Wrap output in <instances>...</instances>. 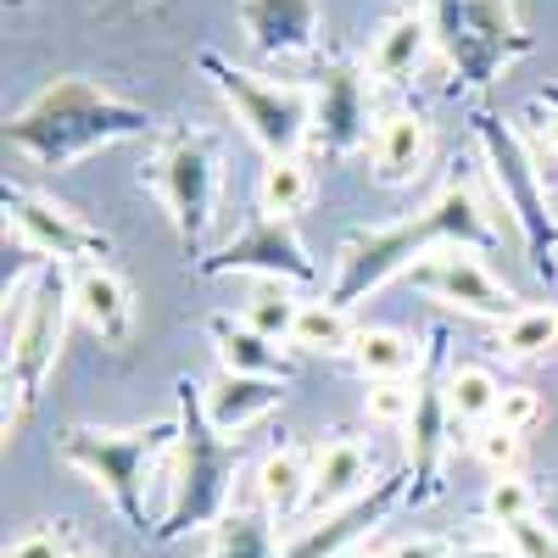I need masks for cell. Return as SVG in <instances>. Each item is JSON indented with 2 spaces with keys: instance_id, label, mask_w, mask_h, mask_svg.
Instances as JSON below:
<instances>
[{
  "instance_id": "cell-35",
  "label": "cell",
  "mask_w": 558,
  "mask_h": 558,
  "mask_svg": "<svg viewBox=\"0 0 558 558\" xmlns=\"http://www.w3.org/2000/svg\"><path fill=\"white\" fill-rule=\"evenodd\" d=\"M497 425H508V430H536L542 425V397L531 391V386H502V402H497Z\"/></svg>"
},
{
  "instance_id": "cell-6",
  "label": "cell",
  "mask_w": 558,
  "mask_h": 558,
  "mask_svg": "<svg viewBox=\"0 0 558 558\" xmlns=\"http://www.w3.org/2000/svg\"><path fill=\"white\" fill-rule=\"evenodd\" d=\"M425 17L436 51L470 89H492L502 68L536 51V34L520 23L514 0H425Z\"/></svg>"
},
{
  "instance_id": "cell-19",
  "label": "cell",
  "mask_w": 558,
  "mask_h": 558,
  "mask_svg": "<svg viewBox=\"0 0 558 558\" xmlns=\"http://www.w3.org/2000/svg\"><path fill=\"white\" fill-rule=\"evenodd\" d=\"M430 162V123L425 112H391L375 129V146H368V168H375V184H413Z\"/></svg>"
},
{
  "instance_id": "cell-2",
  "label": "cell",
  "mask_w": 558,
  "mask_h": 558,
  "mask_svg": "<svg viewBox=\"0 0 558 558\" xmlns=\"http://www.w3.org/2000/svg\"><path fill=\"white\" fill-rule=\"evenodd\" d=\"M151 129H157V118L146 107L112 96L107 84L84 78V73H62L28 107L12 112L7 146L23 151L34 168H68L89 151H107L118 140H140Z\"/></svg>"
},
{
  "instance_id": "cell-23",
  "label": "cell",
  "mask_w": 558,
  "mask_h": 558,
  "mask_svg": "<svg viewBox=\"0 0 558 558\" xmlns=\"http://www.w3.org/2000/svg\"><path fill=\"white\" fill-rule=\"evenodd\" d=\"M425 357H430V341L391 330V324H368L352 341V368L363 380H413L425 368Z\"/></svg>"
},
{
  "instance_id": "cell-5",
  "label": "cell",
  "mask_w": 558,
  "mask_h": 558,
  "mask_svg": "<svg viewBox=\"0 0 558 558\" xmlns=\"http://www.w3.org/2000/svg\"><path fill=\"white\" fill-rule=\"evenodd\" d=\"M68 318H73V268L45 263L34 296L7 318V441L23 430V418L34 413L45 380H51Z\"/></svg>"
},
{
  "instance_id": "cell-33",
  "label": "cell",
  "mask_w": 558,
  "mask_h": 558,
  "mask_svg": "<svg viewBox=\"0 0 558 558\" xmlns=\"http://www.w3.org/2000/svg\"><path fill=\"white\" fill-rule=\"evenodd\" d=\"M470 441H475V458L492 475H520V463H525V436L520 430H508V425L492 418V425H481Z\"/></svg>"
},
{
  "instance_id": "cell-27",
  "label": "cell",
  "mask_w": 558,
  "mask_h": 558,
  "mask_svg": "<svg viewBox=\"0 0 558 558\" xmlns=\"http://www.w3.org/2000/svg\"><path fill=\"white\" fill-rule=\"evenodd\" d=\"M207 558H286L274 536V514L268 508H229L213 525V553Z\"/></svg>"
},
{
  "instance_id": "cell-7",
  "label": "cell",
  "mask_w": 558,
  "mask_h": 558,
  "mask_svg": "<svg viewBox=\"0 0 558 558\" xmlns=\"http://www.w3.org/2000/svg\"><path fill=\"white\" fill-rule=\"evenodd\" d=\"M146 184L162 196L168 218H173V235L184 246V257H207V235H213V218H218V134L213 129H191L179 123L157 140V157L146 168Z\"/></svg>"
},
{
  "instance_id": "cell-41",
  "label": "cell",
  "mask_w": 558,
  "mask_h": 558,
  "mask_svg": "<svg viewBox=\"0 0 558 558\" xmlns=\"http://www.w3.org/2000/svg\"><path fill=\"white\" fill-rule=\"evenodd\" d=\"M73 558H96V553H73Z\"/></svg>"
},
{
  "instance_id": "cell-24",
  "label": "cell",
  "mask_w": 558,
  "mask_h": 558,
  "mask_svg": "<svg viewBox=\"0 0 558 558\" xmlns=\"http://www.w3.org/2000/svg\"><path fill=\"white\" fill-rule=\"evenodd\" d=\"M307 486H313V458L291 441H279L263 452L257 475H252V492H257V508H268L274 520H291L307 508Z\"/></svg>"
},
{
  "instance_id": "cell-37",
  "label": "cell",
  "mask_w": 558,
  "mask_h": 558,
  "mask_svg": "<svg viewBox=\"0 0 558 558\" xmlns=\"http://www.w3.org/2000/svg\"><path fill=\"white\" fill-rule=\"evenodd\" d=\"M525 123L536 129V151H553V162H558V89H547V96H536L525 107Z\"/></svg>"
},
{
  "instance_id": "cell-15",
  "label": "cell",
  "mask_w": 558,
  "mask_h": 558,
  "mask_svg": "<svg viewBox=\"0 0 558 558\" xmlns=\"http://www.w3.org/2000/svg\"><path fill=\"white\" fill-rule=\"evenodd\" d=\"M368 73H357L347 57H330L313 84V146L324 157H347L368 134Z\"/></svg>"
},
{
  "instance_id": "cell-40",
  "label": "cell",
  "mask_w": 558,
  "mask_h": 558,
  "mask_svg": "<svg viewBox=\"0 0 558 558\" xmlns=\"http://www.w3.org/2000/svg\"><path fill=\"white\" fill-rule=\"evenodd\" d=\"M341 558H380V553H368V542H363V547H352V553H341Z\"/></svg>"
},
{
  "instance_id": "cell-9",
  "label": "cell",
  "mask_w": 558,
  "mask_h": 558,
  "mask_svg": "<svg viewBox=\"0 0 558 558\" xmlns=\"http://www.w3.org/2000/svg\"><path fill=\"white\" fill-rule=\"evenodd\" d=\"M475 140H481V157L497 179V191L508 202L520 223V241H525V257L542 279H558V218L542 196V173H536V146H525V134L514 123H502L497 112H475Z\"/></svg>"
},
{
  "instance_id": "cell-21",
  "label": "cell",
  "mask_w": 558,
  "mask_h": 558,
  "mask_svg": "<svg viewBox=\"0 0 558 558\" xmlns=\"http://www.w3.org/2000/svg\"><path fill=\"white\" fill-rule=\"evenodd\" d=\"M430 45H436V34H430L425 12H397L375 34V45H368V62H363L368 84H402V78H413V68L425 62Z\"/></svg>"
},
{
  "instance_id": "cell-16",
  "label": "cell",
  "mask_w": 558,
  "mask_h": 558,
  "mask_svg": "<svg viewBox=\"0 0 558 558\" xmlns=\"http://www.w3.org/2000/svg\"><path fill=\"white\" fill-rule=\"evenodd\" d=\"M386 475H375V452H368L357 436H336L313 452V486H307V508L302 514L324 520L336 508L357 502L363 492H375Z\"/></svg>"
},
{
  "instance_id": "cell-1",
  "label": "cell",
  "mask_w": 558,
  "mask_h": 558,
  "mask_svg": "<svg viewBox=\"0 0 558 558\" xmlns=\"http://www.w3.org/2000/svg\"><path fill=\"white\" fill-rule=\"evenodd\" d=\"M441 246H470V252H497V229H492V213L486 202L470 191V179H447L441 191L397 218V223H368V229H352L341 241V257H336V279H330V302L352 307L363 296H375L380 286L402 279L418 257H430Z\"/></svg>"
},
{
  "instance_id": "cell-14",
  "label": "cell",
  "mask_w": 558,
  "mask_h": 558,
  "mask_svg": "<svg viewBox=\"0 0 558 558\" xmlns=\"http://www.w3.org/2000/svg\"><path fill=\"white\" fill-rule=\"evenodd\" d=\"M402 502H413V470H397V475H386L375 492H363L357 502H347V508H336V514L313 520V525L286 547V558H341V553H352V547H363L368 536H375Z\"/></svg>"
},
{
  "instance_id": "cell-3",
  "label": "cell",
  "mask_w": 558,
  "mask_h": 558,
  "mask_svg": "<svg viewBox=\"0 0 558 558\" xmlns=\"http://www.w3.org/2000/svg\"><path fill=\"white\" fill-rule=\"evenodd\" d=\"M179 397V470H173V502H168V514L157 525V542H184V536H196L207 525H218L229 514V492H235V475H241V436H223L213 418H207V397L202 386L184 375L173 386Z\"/></svg>"
},
{
  "instance_id": "cell-17",
  "label": "cell",
  "mask_w": 558,
  "mask_h": 558,
  "mask_svg": "<svg viewBox=\"0 0 558 558\" xmlns=\"http://www.w3.org/2000/svg\"><path fill=\"white\" fill-rule=\"evenodd\" d=\"M73 318L96 341L129 347V336H134V291H129V279L118 268H107V263H78L73 268Z\"/></svg>"
},
{
  "instance_id": "cell-8",
  "label": "cell",
  "mask_w": 558,
  "mask_h": 558,
  "mask_svg": "<svg viewBox=\"0 0 558 558\" xmlns=\"http://www.w3.org/2000/svg\"><path fill=\"white\" fill-rule=\"evenodd\" d=\"M196 62H202V73L213 78V89L229 101L235 123L268 151V162L296 157L307 140H313V89H307V84H279V78L246 73V68H235V62H223L218 51H202Z\"/></svg>"
},
{
  "instance_id": "cell-36",
  "label": "cell",
  "mask_w": 558,
  "mask_h": 558,
  "mask_svg": "<svg viewBox=\"0 0 558 558\" xmlns=\"http://www.w3.org/2000/svg\"><path fill=\"white\" fill-rule=\"evenodd\" d=\"M7 558H73V542H68V531L57 525H34V531H23L12 547H7Z\"/></svg>"
},
{
  "instance_id": "cell-18",
  "label": "cell",
  "mask_w": 558,
  "mask_h": 558,
  "mask_svg": "<svg viewBox=\"0 0 558 558\" xmlns=\"http://www.w3.org/2000/svg\"><path fill=\"white\" fill-rule=\"evenodd\" d=\"M241 28L257 57H313L318 51V0H241Z\"/></svg>"
},
{
  "instance_id": "cell-22",
  "label": "cell",
  "mask_w": 558,
  "mask_h": 558,
  "mask_svg": "<svg viewBox=\"0 0 558 558\" xmlns=\"http://www.w3.org/2000/svg\"><path fill=\"white\" fill-rule=\"evenodd\" d=\"M207 397V418L223 430V436H241L246 425H257V418L268 408L286 402V380H263V375H218L213 386H202Z\"/></svg>"
},
{
  "instance_id": "cell-34",
  "label": "cell",
  "mask_w": 558,
  "mask_h": 558,
  "mask_svg": "<svg viewBox=\"0 0 558 558\" xmlns=\"http://www.w3.org/2000/svg\"><path fill=\"white\" fill-rule=\"evenodd\" d=\"M502 542L514 547V558H558V531L531 514V520H514V525H502Z\"/></svg>"
},
{
  "instance_id": "cell-12",
  "label": "cell",
  "mask_w": 558,
  "mask_h": 558,
  "mask_svg": "<svg viewBox=\"0 0 558 558\" xmlns=\"http://www.w3.org/2000/svg\"><path fill=\"white\" fill-rule=\"evenodd\" d=\"M402 279H408L413 291H425L430 302L458 307V313H470V318H497L502 324V318H514L525 307L520 291L502 286V279L481 263V252H470V246H441L430 257H418Z\"/></svg>"
},
{
  "instance_id": "cell-4",
  "label": "cell",
  "mask_w": 558,
  "mask_h": 558,
  "mask_svg": "<svg viewBox=\"0 0 558 558\" xmlns=\"http://www.w3.org/2000/svg\"><path fill=\"white\" fill-rule=\"evenodd\" d=\"M179 441V418H151V425H129V430H101V425H73L62 430L57 452L62 463L96 486L112 508L118 520L140 536H157V520H151V497H146V475L151 463Z\"/></svg>"
},
{
  "instance_id": "cell-39",
  "label": "cell",
  "mask_w": 558,
  "mask_h": 558,
  "mask_svg": "<svg viewBox=\"0 0 558 558\" xmlns=\"http://www.w3.org/2000/svg\"><path fill=\"white\" fill-rule=\"evenodd\" d=\"M452 558H514V547L508 542H470V547H458Z\"/></svg>"
},
{
  "instance_id": "cell-38",
  "label": "cell",
  "mask_w": 558,
  "mask_h": 558,
  "mask_svg": "<svg viewBox=\"0 0 558 558\" xmlns=\"http://www.w3.org/2000/svg\"><path fill=\"white\" fill-rule=\"evenodd\" d=\"M458 547L447 542V536H402V542H391L380 558H452Z\"/></svg>"
},
{
  "instance_id": "cell-28",
  "label": "cell",
  "mask_w": 558,
  "mask_h": 558,
  "mask_svg": "<svg viewBox=\"0 0 558 558\" xmlns=\"http://www.w3.org/2000/svg\"><path fill=\"white\" fill-rule=\"evenodd\" d=\"M492 352L497 357H514V363H531V357H547L558 352V307H520L514 318L497 324L492 336Z\"/></svg>"
},
{
  "instance_id": "cell-11",
  "label": "cell",
  "mask_w": 558,
  "mask_h": 558,
  "mask_svg": "<svg viewBox=\"0 0 558 558\" xmlns=\"http://www.w3.org/2000/svg\"><path fill=\"white\" fill-rule=\"evenodd\" d=\"M196 274L202 279L257 274V279H279V286H318V263L307 257L296 223L291 218H268V213H252L229 246H218L213 257H196Z\"/></svg>"
},
{
  "instance_id": "cell-31",
  "label": "cell",
  "mask_w": 558,
  "mask_h": 558,
  "mask_svg": "<svg viewBox=\"0 0 558 558\" xmlns=\"http://www.w3.org/2000/svg\"><path fill=\"white\" fill-rule=\"evenodd\" d=\"M413 408H418V375H413V380H368V391H363V413H368V425L408 430Z\"/></svg>"
},
{
  "instance_id": "cell-13",
  "label": "cell",
  "mask_w": 558,
  "mask_h": 558,
  "mask_svg": "<svg viewBox=\"0 0 558 558\" xmlns=\"http://www.w3.org/2000/svg\"><path fill=\"white\" fill-rule=\"evenodd\" d=\"M430 341V357L425 368H418V408L408 418V470H413V502H430L441 492V458H447V441H452V413H447V330L436 324V330H425Z\"/></svg>"
},
{
  "instance_id": "cell-10",
  "label": "cell",
  "mask_w": 558,
  "mask_h": 558,
  "mask_svg": "<svg viewBox=\"0 0 558 558\" xmlns=\"http://www.w3.org/2000/svg\"><path fill=\"white\" fill-rule=\"evenodd\" d=\"M0 202H7V241L28 246L45 263L78 268V263H101L112 252V235H101L96 223H84L73 207H62L51 196H34L23 184H7Z\"/></svg>"
},
{
  "instance_id": "cell-29",
  "label": "cell",
  "mask_w": 558,
  "mask_h": 558,
  "mask_svg": "<svg viewBox=\"0 0 558 558\" xmlns=\"http://www.w3.org/2000/svg\"><path fill=\"white\" fill-rule=\"evenodd\" d=\"M307 202H313V173H307L302 157H286V162L263 168V179H257V213L296 223V213H307Z\"/></svg>"
},
{
  "instance_id": "cell-26",
  "label": "cell",
  "mask_w": 558,
  "mask_h": 558,
  "mask_svg": "<svg viewBox=\"0 0 558 558\" xmlns=\"http://www.w3.org/2000/svg\"><path fill=\"white\" fill-rule=\"evenodd\" d=\"M497 402H502V380L486 363H447V413H452V425H470V430L492 425Z\"/></svg>"
},
{
  "instance_id": "cell-32",
  "label": "cell",
  "mask_w": 558,
  "mask_h": 558,
  "mask_svg": "<svg viewBox=\"0 0 558 558\" xmlns=\"http://www.w3.org/2000/svg\"><path fill=\"white\" fill-rule=\"evenodd\" d=\"M486 520H497V525H514V520H531V514H542V497H536V486L525 481V475H492V486H486Z\"/></svg>"
},
{
  "instance_id": "cell-25",
  "label": "cell",
  "mask_w": 558,
  "mask_h": 558,
  "mask_svg": "<svg viewBox=\"0 0 558 558\" xmlns=\"http://www.w3.org/2000/svg\"><path fill=\"white\" fill-rule=\"evenodd\" d=\"M352 341H357L352 307H341L330 296H302L296 330H291L296 352H307V357H352Z\"/></svg>"
},
{
  "instance_id": "cell-20",
  "label": "cell",
  "mask_w": 558,
  "mask_h": 558,
  "mask_svg": "<svg viewBox=\"0 0 558 558\" xmlns=\"http://www.w3.org/2000/svg\"><path fill=\"white\" fill-rule=\"evenodd\" d=\"M207 336H213V347H218V363H223V375H263V380H296V357H286L279 352V341H268V336H257L252 324L241 318H207Z\"/></svg>"
},
{
  "instance_id": "cell-30",
  "label": "cell",
  "mask_w": 558,
  "mask_h": 558,
  "mask_svg": "<svg viewBox=\"0 0 558 558\" xmlns=\"http://www.w3.org/2000/svg\"><path fill=\"white\" fill-rule=\"evenodd\" d=\"M296 313H302V296H291V286H279V279H263L257 296L246 302V324L268 341H291Z\"/></svg>"
}]
</instances>
